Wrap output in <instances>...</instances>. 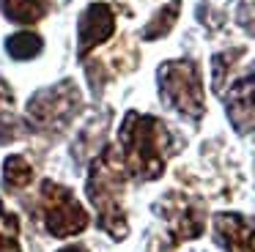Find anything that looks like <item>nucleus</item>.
I'll return each mask as SVG.
<instances>
[{"mask_svg":"<svg viewBox=\"0 0 255 252\" xmlns=\"http://www.w3.org/2000/svg\"><path fill=\"white\" fill-rule=\"evenodd\" d=\"M118 148H121V164L129 178L156 181L165 173V164L176 142L165 121L129 110L118 129Z\"/></svg>","mask_w":255,"mask_h":252,"instance_id":"obj_1","label":"nucleus"},{"mask_svg":"<svg viewBox=\"0 0 255 252\" xmlns=\"http://www.w3.org/2000/svg\"><path fill=\"white\" fill-rule=\"evenodd\" d=\"M127 170L121 164V156L110 145L102 148L88 167L85 178V195L96 211V225L110 239L124 241L129 233V219L124 208V189H127Z\"/></svg>","mask_w":255,"mask_h":252,"instance_id":"obj_2","label":"nucleus"},{"mask_svg":"<svg viewBox=\"0 0 255 252\" xmlns=\"http://www.w3.org/2000/svg\"><path fill=\"white\" fill-rule=\"evenodd\" d=\"M156 88L165 107L178 113L181 118L198 124L206 113V96H203V80L195 60L178 58L165 60L156 69Z\"/></svg>","mask_w":255,"mask_h":252,"instance_id":"obj_3","label":"nucleus"},{"mask_svg":"<svg viewBox=\"0 0 255 252\" xmlns=\"http://www.w3.org/2000/svg\"><path fill=\"white\" fill-rule=\"evenodd\" d=\"M83 110V93L74 80L55 82L30 96L25 121L33 131H63Z\"/></svg>","mask_w":255,"mask_h":252,"instance_id":"obj_4","label":"nucleus"},{"mask_svg":"<svg viewBox=\"0 0 255 252\" xmlns=\"http://www.w3.org/2000/svg\"><path fill=\"white\" fill-rule=\"evenodd\" d=\"M39 208H41V222H44L47 233L55 236V239L80 236L91 222L88 211L74 197V192L50 178L41 181L39 186Z\"/></svg>","mask_w":255,"mask_h":252,"instance_id":"obj_5","label":"nucleus"},{"mask_svg":"<svg viewBox=\"0 0 255 252\" xmlns=\"http://www.w3.org/2000/svg\"><path fill=\"white\" fill-rule=\"evenodd\" d=\"M154 211L162 217L167 228V239L170 244H181V241H192L203 236L206 228V206L198 197L181 195V192H167Z\"/></svg>","mask_w":255,"mask_h":252,"instance_id":"obj_6","label":"nucleus"},{"mask_svg":"<svg viewBox=\"0 0 255 252\" xmlns=\"http://www.w3.org/2000/svg\"><path fill=\"white\" fill-rule=\"evenodd\" d=\"M113 33H116V11L107 3H91L88 8L80 14V25H77V55H80V60H85L96 47L110 41Z\"/></svg>","mask_w":255,"mask_h":252,"instance_id":"obj_7","label":"nucleus"},{"mask_svg":"<svg viewBox=\"0 0 255 252\" xmlns=\"http://www.w3.org/2000/svg\"><path fill=\"white\" fill-rule=\"evenodd\" d=\"M222 104L231 126L239 134H253L255 131V69L239 77L228 91H222Z\"/></svg>","mask_w":255,"mask_h":252,"instance_id":"obj_8","label":"nucleus"},{"mask_svg":"<svg viewBox=\"0 0 255 252\" xmlns=\"http://www.w3.org/2000/svg\"><path fill=\"white\" fill-rule=\"evenodd\" d=\"M214 241L225 252H255V219L236 211L214 217Z\"/></svg>","mask_w":255,"mask_h":252,"instance_id":"obj_9","label":"nucleus"},{"mask_svg":"<svg viewBox=\"0 0 255 252\" xmlns=\"http://www.w3.org/2000/svg\"><path fill=\"white\" fill-rule=\"evenodd\" d=\"M52 0H0V11L14 25H36L50 14Z\"/></svg>","mask_w":255,"mask_h":252,"instance_id":"obj_10","label":"nucleus"},{"mask_svg":"<svg viewBox=\"0 0 255 252\" xmlns=\"http://www.w3.org/2000/svg\"><path fill=\"white\" fill-rule=\"evenodd\" d=\"M178 14H181V0H170V3H165V5H162V8L148 19V25L143 27V33H140V36H143L145 41L165 38L167 33L173 30V25H176Z\"/></svg>","mask_w":255,"mask_h":252,"instance_id":"obj_11","label":"nucleus"},{"mask_svg":"<svg viewBox=\"0 0 255 252\" xmlns=\"http://www.w3.org/2000/svg\"><path fill=\"white\" fill-rule=\"evenodd\" d=\"M33 178L36 173L30 167V162L25 156H19V153H14V156H8L3 162V186L8 192H22L25 186L33 184Z\"/></svg>","mask_w":255,"mask_h":252,"instance_id":"obj_12","label":"nucleus"},{"mask_svg":"<svg viewBox=\"0 0 255 252\" xmlns=\"http://www.w3.org/2000/svg\"><path fill=\"white\" fill-rule=\"evenodd\" d=\"M41 49H44V38L33 30H19L6 38V52L14 60H33L41 55Z\"/></svg>","mask_w":255,"mask_h":252,"instance_id":"obj_13","label":"nucleus"},{"mask_svg":"<svg viewBox=\"0 0 255 252\" xmlns=\"http://www.w3.org/2000/svg\"><path fill=\"white\" fill-rule=\"evenodd\" d=\"M19 131V124L14 118V91L0 77V142H11Z\"/></svg>","mask_w":255,"mask_h":252,"instance_id":"obj_14","label":"nucleus"},{"mask_svg":"<svg viewBox=\"0 0 255 252\" xmlns=\"http://www.w3.org/2000/svg\"><path fill=\"white\" fill-rule=\"evenodd\" d=\"M0 252H22L19 244V217L0 200Z\"/></svg>","mask_w":255,"mask_h":252,"instance_id":"obj_15","label":"nucleus"},{"mask_svg":"<svg viewBox=\"0 0 255 252\" xmlns=\"http://www.w3.org/2000/svg\"><path fill=\"white\" fill-rule=\"evenodd\" d=\"M244 49H228V52H217L214 55V91H222V82H225L228 71L233 69V63H236L239 58H242Z\"/></svg>","mask_w":255,"mask_h":252,"instance_id":"obj_16","label":"nucleus"},{"mask_svg":"<svg viewBox=\"0 0 255 252\" xmlns=\"http://www.w3.org/2000/svg\"><path fill=\"white\" fill-rule=\"evenodd\" d=\"M236 22L244 33L255 38V0H242L236 8Z\"/></svg>","mask_w":255,"mask_h":252,"instance_id":"obj_17","label":"nucleus"},{"mask_svg":"<svg viewBox=\"0 0 255 252\" xmlns=\"http://www.w3.org/2000/svg\"><path fill=\"white\" fill-rule=\"evenodd\" d=\"M58 252H85V247L83 244H69V247H63V250H58Z\"/></svg>","mask_w":255,"mask_h":252,"instance_id":"obj_18","label":"nucleus"}]
</instances>
